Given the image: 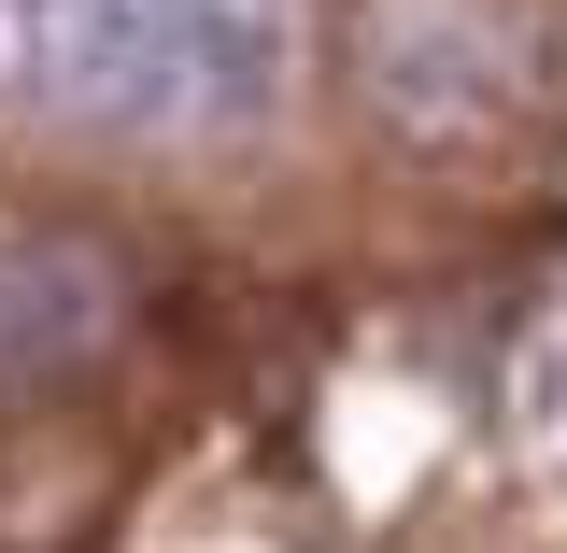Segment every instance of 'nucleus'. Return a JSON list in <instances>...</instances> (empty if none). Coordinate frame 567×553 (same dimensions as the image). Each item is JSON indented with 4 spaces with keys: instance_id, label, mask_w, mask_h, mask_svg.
<instances>
[{
    "instance_id": "nucleus-1",
    "label": "nucleus",
    "mask_w": 567,
    "mask_h": 553,
    "mask_svg": "<svg viewBox=\"0 0 567 553\" xmlns=\"http://www.w3.org/2000/svg\"><path fill=\"white\" fill-rule=\"evenodd\" d=\"M298 85V0H0V100L100 142H227Z\"/></svg>"
},
{
    "instance_id": "nucleus-2",
    "label": "nucleus",
    "mask_w": 567,
    "mask_h": 553,
    "mask_svg": "<svg viewBox=\"0 0 567 553\" xmlns=\"http://www.w3.org/2000/svg\"><path fill=\"white\" fill-rule=\"evenodd\" d=\"M341 71L412 156H496L554 114V0H354Z\"/></svg>"
},
{
    "instance_id": "nucleus-3",
    "label": "nucleus",
    "mask_w": 567,
    "mask_h": 553,
    "mask_svg": "<svg viewBox=\"0 0 567 553\" xmlns=\"http://www.w3.org/2000/svg\"><path fill=\"white\" fill-rule=\"evenodd\" d=\"M114 298L128 270L100 242H58V227H0V383H43L85 341H114Z\"/></svg>"
}]
</instances>
